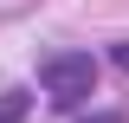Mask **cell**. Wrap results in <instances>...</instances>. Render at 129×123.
Returning <instances> with one entry per match:
<instances>
[{
	"instance_id": "1",
	"label": "cell",
	"mask_w": 129,
	"mask_h": 123,
	"mask_svg": "<svg viewBox=\"0 0 129 123\" xmlns=\"http://www.w3.org/2000/svg\"><path fill=\"white\" fill-rule=\"evenodd\" d=\"M39 84L52 91V104L71 110L97 91V58L90 52H52V58H39Z\"/></svg>"
},
{
	"instance_id": "3",
	"label": "cell",
	"mask_w": 129,
	"mask_h": 123,
	"mask_svg": "<svg viewBox=\"0 0 129 123\" xmlns=\"http://www.w3.org/2000/svg\"><path fill=\"white\" fill-rule=\"evenodd\" d=\"M110 58H116V71H129V39H116V46H110Z\"/></svg>"
},
{
	"instance_id": "4",
	"label": "cell",
	"mask_w": 129,
	"mask_h": 123,
	"mask_svg": "<svg viewBox=\"0 0 129 123\" xmlns=\"http://www.w3.org/2000/svg\"><path fill=\"white\" fill-rule=\"evenodd\" d=\"M84 123H123V117H116V110H103V117H84Z\"/></svg>"
},
{
	"instance_id": "2",
	"label": "cell",
	"mask_w": 129,
	"mask_h": 123,
	"mask_svg": "<svg viewBox=\"0 0 129 123\" xmlns=\"http://www.w3.org/2000/svg\"><path fill=\"white\" fill-rule=\"evenodd\" d=\"M26 110H32L26 91H0V123H26Z\"/></svg>"
}]
</instances>
